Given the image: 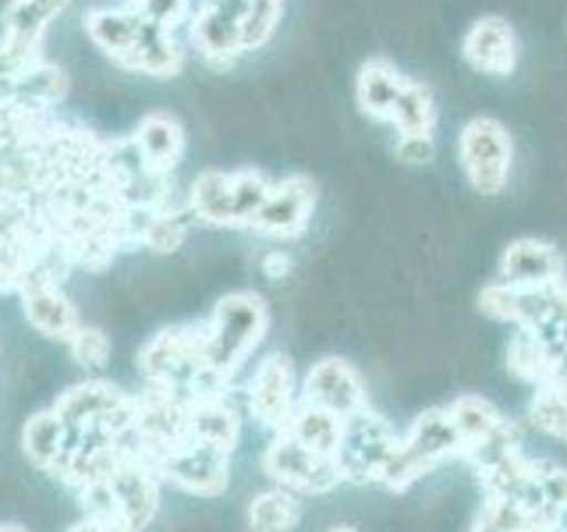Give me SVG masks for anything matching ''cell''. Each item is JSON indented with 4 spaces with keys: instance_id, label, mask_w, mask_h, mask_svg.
Instances as JSON below:
<instances>
[{
    "instance_id": "6da1fadb",
    "label": "cell",
    "mask_w": 567,
    "mask_h": 532,
    "mask_svg": "<svg viewBox=\"0 0 567 532\" xmlns=\"http://www.w3.org/2000/svg\"><path fill=\"white\" fill-rule=\"evenodd\" d=\"M82 25L89 40L124 71H135V75H150V79H171L185 68V50L177 43V35L146 22L132 4L89 8Z\"/></svg>"
},
{
    "instance_id": "7a4b0ae2",
    "label": "cell",
    "mask_w": 567,
    "mask_h": 532,
    "mask_svg": "<svg viewBox=\"0 0 567 532\" xmlns=\"http://www.w3.org/2000/svg\"><path fill=\"white\" fill-rule=\"evenodd\" d=\"M203 359L217 380L230 383L270 334V306L256 291H227L203 319Z\"/></svg>"
},
{
    "instance_id": "3957f363",
    "label": "cell",
    "mask_w": 567,
    "mask_h": 532,
    "mask_svg": "<svg viewBox=\"0 0 567 532\" xmlns=\"http://www.w3.org/2000/svg\"><path fill=\"white\" fill-rule=\"evenodd\" d=\"M454 458H465V443H461L454 422L447 419V408H425L401 433L398 451L390 458L380 487L401 493L408 487H415L422 475L440 469L443 461Z\"/></svg>"
},
{
    "instance_id": "277c9868",
    "label": "cell",
    "mask_w": 567,
    "mask_h": 532,
    "mask_svg": "<svg viewBox=\"0 0 567 532\" xmlns=\"http://www.w3.org/2000/svg\"><path fill=\"white\" fill-rule=\"evenodd\" d=\"M53 412L64 419L71 433L96 430L111 437H128L135 422V395L106 380H82L61 390L58 401H53Z\"/></svg>"
},
{
    "instance_id": "5b68a950",
    "label": "cell",
    "mask_w": 567,
    "mask_h": 532,
    "mask_svg": "<svg viewBox=\"0 0 567 532\" xmlns=\"http://www.w3.org/2000/svg\"><path fill=\"white\" fill-rule=\"evenodd\" d=\"M457 164L478 195H501L511 182L514 139L504 121L472 117L457 135Z\"/></svg>"
},
{
    "instance_id": "8992f818",
    "label": "cell",
    "mask_w": 567,
    "mask_h": 532,
    "mask_svg": "<svg viewBox=\"0 0 567 532\" xmlns=\"http://www.w3.org/2000/svg\"><path fill=\"white\" fill-rule=\"evenodd\" d=\"M128 440L150 466H156L164 454L188 443V401L167 387L146 383V390L135 395V422Z\"/></svg>"
},
{
    "instance_id": "52a82bcc",
    "label": "cell",
    "mask_w": 567,
    "mask_h": 532,
    "mask_svg": "<svg viewBox=\"0 0 567 532\" xmlns=\"http://www.w3.org/2000/svg\"><path fill=\"white\" fill-rule=\"evenodd\" d=\"M398 440L401 433L372 408L344 419V440L341 451H337V466H341L344 483H380L390 458L398 451Z\"/></svg>"
},
{
    "instance_id": "ba28073f",
    "label": "cell",
    "mask_w": 567,
    "mask_h": 532,
    "mask_svg": "<svg viewBox=\"0 0 567 532\" xmlns=\"http://www.w3.org/2000/svg\"><path fill=\"white\" fill-rule=\"evenodd\" d=\"M298 401H301V387L295 377V362L284 351L262 355L241 390L245 412L252 416L262 430L284 433V426L291 422Z\"/></svg>"
},
{
    "instance_id": "9c48e42d",
    "label": "cell",
    "mask_w": 567,
    "mask_h": 532,
    "mask_svg": "<svg viewBox=\"0 0 567 532\" xmlns=\"http://www.w3.org/2000/svg\"><path fill=\"white\" fill-rule=\"evenodd\" d=\"M262 472L274 479L277 487L291 490V493H312V497H323L330 490H337L344 483L341 466L337 458H323L288 433H274V440L266 443L262 451Z\"/></svg>"
},
{
    "instance_id": "30bf717a",
    "label": "cell",
    "mask_w": 567,
    "mask_h": 532,
    "mask_svg": "<svg viewBox=\"0 0 567 532\" xmlns=\"http://www.w3.org/2000/svg\"><path fill=\"white\" fill-rule=\"evenodd\" d=\"M132 454H138V451H135V443L128 437H111V433H96V430L71 433L68 451L61 458V466L53 469V475H58L71 493H82L89 487L111 483L114 472Z\"/></svg>"
},
{
    "instance_id": "8fae6325",
    "label": "cell",
    "mask_w": 567,
    "mask_h": 532,
    "mask_svg": "<svg viewBox=\"0 0 567 532\" xmlns=\"http://www.w3.org/2000/svg\"><path fill=\"white\" fill-rule=\"evenodd\" d=\"M245 11L248 0H199L195 4L188 18V40L209 68L227 71L245 53Z\"/></svg>"
},
{
    "instance_id": "7c38bea8",
    "label": "cell",
    "mask_w": 567,
    "mask_h": 532,
    "mask_svg": "<svg viewBox=\"0 0 567 532\" xmlns=\"http://www.w3.org/2000/svg\"><path fill=\"white\" fill-rule=\"evenodd\" d=\"M319 203V185L309 174H288L284 182H274L262 209L256 213L252 231L270 242H295L309 231V221Z\"/></svg>"
},
{
    "instance_id": "4fadbf2b",
    "label": "cell",
    "mask_w": 567,
    "mask_h": 532,
    "mask_svg": "<svg viewBox=\"0 0 567 532\" xmlns=\"http://www.w3.org/2000/svg\"><path fill=\"white\" fill-rule=\"evenodd\" d=\"M301 401H312L327 412L351 419L369 408V390L362 372L354 369L341 355H327V359L312 362V369L301 380Z\"/></svg>"
},
{
    "instance_id": "5bb4252c",
    "label": "cell",
    "mask_w": 567,
    "mask_h": 532,
    "mask_svg": "<svg viewBox=\"0 0 567 532\" xmlns=\"http://www.w3.org/2000/svg\"><path fill=\"white\" fill-rule=\"evenodd\" d=\"M159 479L192 497H220L230 487V454H220L203 443H182L153 466Z\"/></svg>"
},
{
    "instance_id": "9a60e30c",
    "label": "cell",
    "mask_w": 567,
    "mask_h": 532,
    "mask_svg": "<svg viewBox=\"0 0 567 532\" xmlns=\"http://www.w3.org/2000/svg\"><path fill=\"white\" fill-rule=\"evenodd\" d=\"M564 288H567V280L546 284V288H518V284L493 280L489 288H483V295H478V309L489 319L511 324L514 330H536L539 324H546L549 313L560 306Z\"/></svg>"
},
{
    "instance_id": "2e32d148",
    "label": "cell",
    "mask_w": 567,
    "mask_h": 532,
    "mask_svg": "<svg viewBox=\"0 0 567 532\" xmlns=\"http://www.w3.org/2000/svg\"><path fill=\"white\" fill-rule=\"evenodd\" d=\"M111 493H114V508H117V519L132 529H146L156 511H159V497H164V479L159 472L150 466L146 458L132 454L124 466L114 472L111 483Z\"/></svg>"
},
{
    "instance_id": "e0dca14e",
    "label": "cell",
    "mask_w": 567,
    "mask_h": 532,
    "mask_svg": "<svg viewBox=\"0 0 567 532\" xmlns=\"http://www.w3.org/2000/svg\"><path fill=\"white\" fill-rule=\"evenodd\" d=\"M496 277L504 284H518V288H546V284L567 280L564 253L546 238H514L501 253L496 263Z\"/></svg>"
},
{
    "instance_id": "ac0fdd59",
    "label": "cell",
    "mask_w": 567,
    "mask_h": 532,
    "mask_svg": "<svg viewBox=\"0 0 567 532\" xmlns=\"http://www.w3.org/2000/svg\"><path fill=\"white\" fill-rule=\"evenodd\" d=\"M461 58H465L478 75L507 79L518 68V35L504 22V18L486 14L468 25L465 40H461Z\"/></svg>"
},
{
    "instance_id": "d6986e66",
    "label": "cell",
    "mask_w": 567,
    "mask_h": 532,
    "mask_svg": "<svg viewBox=\"0 0 567 532\" xmlns=\"http://www.w3.org/2000/svg\"><path fill=\"white\" fill-rule=\"evenodd\" d=\"M241 412L245 405L230 398V387L220 390V395L188 401V440L220 454H235L241 440Z\"/></svg>"
},
{
    "instance_id": "ffe728a7",
    "label": "cell",
    "mask_w": 567,
    "mask_h": 532,
    "mask_svg": "<svg viewBox=\"0 0 567 532\" xmlns=\"http://www.w3.org/2000/svg\"><path fill=\"white\" fill-rule=\"evenodd\" d=\"M128 139L138 150V156L146 160V167L159 171V174H174V167L182 164V156H185V142H188L182 117L171 111L142 114V121L135 124V132Z\"/></svg>"
},
{
    "instance_id": "44dd1931",
    "label": "cell",
    "mask_w": 567,
    "mask_h": 532,
    "mask_svg": "<svg viewBox=\"0 0 567 532\" xmlns=\"http://www.w3.org/2000/svg\"><path fill=\"white\" fill-rule=\"evenodd\" d=\"M185 209L192 221L209 227H238L235 209V171H199L185 192Z\"/></svg>"
},
{
    "instance_id": "7402d4cb",
    "label": "cell",
    "mask_w": 567,
    "mask_h": 532,
    "mask_svg": "<svg viewBox=\"0 0 567 532\" xmlns=\"http://www.w3.org/2000/svg\"><path fill=\"white\" fill-rule=\"evenodd\" d=\"M404 85L408 75H401L386 58H369L359 68V79H354V103H359V111L365 117L386 124L390 114H394L398 96L404 93Z\"/></svg>"
},
{
    "instance_id": "603a6c76",
    "label": "cell",
    "mask_w": 567,
    "mask_h": 532,
    "mask_svg": "<svg viewBox=\"0 0 567 532\" xmlns=\"http://www.w3.org/2000/svg\"><path fill=\"white\" fill-rule=\"evenodd\" d=\"M68 440H71V430L53 408L32 412L22 426V454L29 458V466L43 469L50 475L61 466V458L68 451Z\"/></svg>"
},
{
    "instance_id": "cb8c5ba5",
    "label": "cell",
    "mask_w": 567,
    "mask_h": 532,
    "mask_svg": "<svg viewBox=\"0 0 567 532\" xmlns=\"http://www.w3.org/2000/svg\"><path fill=\"white\" fill-rule=\"evenodd\" d=\"M284 433L295 437L301 448H309L323 458H337L341 451V440H344V419L327 412V408H319L312 401H298L291 422L284 426Z\"/></svg>"
},
{
    "instance_id": "d4e9b609",
    "label": "cell",
    "mask_w": 567,
    "mask_h": 532,
    "mask_svg": "<svg viewBox=\"0 0 567 532\" xmlns=\"http://www.w3.org/2000/svg\"><path fill=\"white\" fill-rule=\"evenodd\" d=\"M447 419L454 422L461 443H465V454L472 448H478V443H483L486 437H493L507 422V416L501 412V408L483 395H457L447 405Z\"/></svg>"
},
{
    "instance_id": "484cf974",
    "label": "cell",
    "mask_w": 567,
    "mask_h": 532,
    "mask_svg": "<svg viewBox=\"0 0 567 532\" xmlns=\"http://www.w3.org/2000/svg\"><path fill=\"white\" fill-rule=\"evenodd\" d=\"M507 372H511L514 380L528 383V387H539L549 377H557L560 366H557L554 355H549V348L543 345L539 334L514 330L511 345H507Z\"/></svg>"
},
{
    "instance_id": "4316f807",
    "label": "cell",
    "mask_w": 567,
    "mask_h": 532,
    "mask_svg": "<svg viewBox=\"0 0 567 532\" xmlns=\"http://www.w3.org/2000/svg\"><path fill=\"white\" fill-rule=\"evenodd\" d=\"M245 519L252 532H295L301 525V497L284 487H270L248 501Z\"/></svg>"
},
{
    "instance_id": "83f0119b",
    "label": "cell",
    "mask_w": 567,
    "mask_h": 532,
    "mask_svg": "<svg viewBox=\"0 0 567 532\" xmlns=\"http://www.w3.org/2000/svg\"><path fill=\"white\" fill-rule=\"evenodd\" d=\"M528 422L539 433L567 443V372H557L546 383L532 387L528 398Z\"/></svg>"
},
{
    "instance_id": "f1b7e54d",
    "label": "cell",
    "mask_w": 567,
    "mask_h": 532,
    "mask_svg": "<svg viewBox=\"0 0 567 532\" xmlns=\"http://www.w3.org/2000/svg\"><path fill=\"white\" fill-rule=\"evenodd\" d=\"M386 124H394L398 135H433L436 129V100L433 89L415 79H408L404 93L394 103V114Z\"/></svg>"
},
{
    "instance_id": "f546056e",
    "label": "cell",
    "mask_w": 567,
    "mask_h": 532,
    "mask_svg": "<svg viewBox=\"0 0 567 532\" xmlns=\"http://www.w3.org/2000/svg\"><path fill=\"white\" fill-rule=\"evenodd\" d=\"M68 96V75L61 64L53 61H35L14 85V96L8 103H29V106H58Z\"/></svg>"
},
{
    "instance_id": "4dcf8cb0",
    "label": "cell",
    "mask_w": 567,
    "mask_h": 532,
    "mask_svg": "<svg viewBox=\"0 0 567 532\" xmlns=\"http://www.w3.org/2000/svg\"><path fill=\"white\" fill-rule=\"evenodd\" d=\"M536 511L546 519H567V469L557 461H536Z\"/></svg>"
},
{
    "instance_id": "1f68e13d",
    "label": "cell",
    "mask_w": 567,
    "mask_h": 532,
    "mask_svg": "<svg viewBox=\"0 0 567 532\" xmlns=\"http://www.w3.org/2000/svg\"><path fill=\"white\" fill-rule=\"evenodd\" d=\"M284 4H288V0H248L245 29H241L245 53L248 50H262L266 43L274 40V32L280 29V18H284Z\"/></svg>"
},
{
    "instance_id": "d6a6232c",
    "label": "cell",
    "mask_w": 567,
    "mask_h": 532,
    "mask_svg": "<svg viewBox=\"0 0 567 532\" xmlns=\"http://www.w3.org/2000/svg\"><path fill=\"white\" fill-rule=\"evenodd\" d=\"M514 454H522V430H518V422L507 419L493 437H486L483 443H478V448H472L465 454V461H472L475 472H486V469L501 466V461H507Z\"/></svg>"
},
{
    "instance_id": "836d02e7",
    "label": "cell",
    "mask_w": 567,
    "mask_h": 532,
    "mask_svg": "<svg viewBox=\"0 0 567 532\" xmlns=\"http://www.w3.org/2000/svg\"><path fill=\"white\" fill-rule=\"evenodd\" d=\"M68 351H71V359H75V366L82 369H103L106 362H111V355H114V345H111V337H106L100 327H79V334L68 341Z\"/></svg>"
},
{
    "instance_id": "e575fe53",
    "label": "cell",
    "mask_w": 567,
    "mask_h": 532,
    "mask_svg": "<svg viewBox=\"0 0 567 532\" xmlns=\"http://www.w3.org/2000/svg\"><path fill=\"white\" fill-rule=\"evenodd\" d=\"M128 4L146 18V22L167 29V32H177L188 18H192V0H128Z\"/></svg>"
},
{
    "instance_id": "d590c367",
    "label": "cell",
    "mask_w": 567,
    "mask_h": 532,
    "mask_svg": "<svg viewBox=\"0 0 567 532\" xmlns=\"http://www.w3.org/2000/svg\"><path fill=\"white\" fill-rule=\"evenodd\" d=\"M532 334H539L543 337V345L549 348V355L557 359L560 372H567V288H564V298H560V306L549 313L546 324H539Z\"/></svg>"
},
{
    "instance_id": "8d00e7d4",
    "label": "cell",
    "mask_w": 567,
    "mask_h": 532,
    "mask_svg": "<svg viewBox=\"0 0 567 532\" xmlns=\"http://www.w3.org/2000/svg\"><path fill=\"white\" fill-rule=\"evenodd\" d=\"M35 61H43V58H32V53H22L0 40V103H8L14 96L18 79H22Z\"/></svg>"
},
{
    "instance_id": "74e56055",
    "label": "cell",
    "mask_w": 567,
    "mask_h": 532,
    "mask_svg": "<svg viewBox=\"0 0 567 532\" xmlns=\"http://www.w3.org/2000/svg\"><path fill=\"white\" fill-rule=\"evenodd\" d=\"M436 153L433 146V135H398V146H394V156L408 167H422L430 164Z\"/></svg>"
},
{
    "instance_id": "f35d334b",
    "label": "cell",
    "mask_w": 567,
    "mask_h": 532,
    "mask_svg": "<svg viewBox=\"0 0 567 532\" xmlns=\"http://www.w3.org/2000/svg\"><path fill=\"white\" fill-rule=\"evenodd\" d=\"M259 270H262V277H270V280H284L291 274V256L284 253V248H266L262 259H259Z\"/></svg>"
},
{
    "instance_id": "ab89813d",
    "label": "cell",
    "mask_w": 567,
    "mask_h": 532,
    "mask_svg": "<svg viewBox=\"0 0 567 532\" xmlns=\"http://www.w3.org/2000/svg\"><path fill=\"white\" fill-rule=\"evenodd\" d=\"M64 532H138V529H132V525H124L121 519H82L75 522V525H68Z\"/></svg>"
},
{
    "instance_id": "60d3db41",
    "label": "cell",
    "mask_w": 567,
    "mask_h": 532,
    "mask_svg": "<svg viewBox=\"0 0 567 532\" xmlns=\"http://www.w3.org/2000/svg\"><path fill=\"white\" fill-rule=\"evenodd\" d=\"M14 4H29V8H40V11H47V14H53L58 18L71 0H14Z\"/></svg>"
},
{
    "instance_id": "b9f144b4",
    "label": "cell",
    "mask_w": 567,
    "mask_h": 532,
    "mask_svg": "<svg viewBox=\"0 0 567 532\" xmlns=\"http://www.w3.org/2000/svg\"><path fill=\"white\" fill-rule=\"evenodd\" d=\"M0 532H29V529L18 522H0Z\"/></svg>"
},
{
    "instance_id": "7bdbcfd3",
    "label": "cell",
    "mask_w": 567,
    "mask_h": 532,
    "mask_svg": "<svg viewBox=\"0 0 567 532\" xmlns=\"http://www.w3.org/2000/svg\"><path fill=\"white\" fill-rule=\"evenodd\" d=\"M323 532H359L354 525H330V529H323Z\"/></svg>"
},
{
    "instance_id": "ee69618b",
    "label": "cell",
    "mask_w": 567,
    "mask_h": 532,
    "mask_svg": "<svg viewBox=\"0 0 567 532\" xmlns=\"http://www.w3.org/2000/svg\"><path fill=\"white\" fill-rule=\"evenodd\" d=\"M554 532H567V529H564V525H560V529H554Z\"/></svg>"
}]
</instances>
